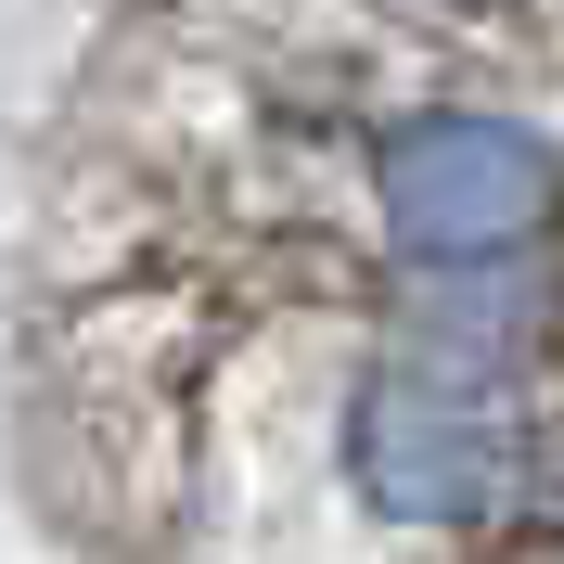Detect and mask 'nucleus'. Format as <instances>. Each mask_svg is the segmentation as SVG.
I'll use <instances>...</instances> for the list:
<instances>
[{
  "label": "nucleus",
  "mask_w": 564,
  "mask_h": 564,
  "mask_svg": "<svg viewBox=\"0 0 564 564\" xmlns=\"http://www.w3.org/2000/svg\"><path fill=\"white\" fill-rule=\"evenodd\" d=\"M347 462L386 513H475L500 488V398L475 372H372L347 398Z\"/></svg>",
  "instance_id": "obj_2"
},
{
  "label": "nucleus",
  "mask_w": 564,
  "mask_h": 564,
  "mask_svg": "<svg viewBox=\"0 0 564 564\" xmlns=\"http://www.w3.org/2000/svg\"><path fill=\"white\" fill-rule=\"evenodd\" d=\"M564 167L552 141L513 129V116H411L386 141V231L423 270H488L552 218Z\"/></svg>",
  "instance_id": "obj_1"
}]
</instances>
